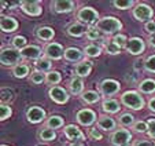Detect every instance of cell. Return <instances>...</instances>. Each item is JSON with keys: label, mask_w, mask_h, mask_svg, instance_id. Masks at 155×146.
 <instances>
[{"label": "cell", "mask_w": 155, "mask_h": 146, "mask_svg": "<svg viewBox=\"0 0 155 146\" xmlns=\"http://www.w3.org/2000/svg\"><path fill=\"white\" fill-rule=\"evenodd\" d=\"M120 103L117 102L115 99H107L103 102V109H104L106 112H110V113H117L118 110H120Z\"/></svg>", "instance_id": "603a6c76"}, {"label": "cell", "mask_w": 155, "mask_h": 146, "mask_svg": "<svg viewBox=\"0 0 155 146\" xmlns=\"http://www.w3.org/2000/svg\"><path fill=\"white\" fill-rule=\"evenodd\" d=\"M99 90H100V92L106 96L113 95V94H115L120 90V83L115 82V80H110V79L103 80L99 84Z\"/></svg>", "instance_id": "5b68a950"}, {"label": "cell", "mask_w": 155, "mask_h": 146, "mask_svg": "<svg viewBox=\"0 0 155 146\" xmlns=\"http://www.w3.org/2000/svg\"><path fill=\"white\" fill-rule=\"evenodd\" d=\"M47 82L50 83V84H56V83L61 82V75H59V72H50L47 75Z\"/></svg>", "instance_id": "e575fe53"}, {"label": "cell", "mask_w": 155, "mask_h": 146, "mask_svg": "<svg viewBox=\"0 0 155 146\" xmlns=\"http://www.w3.org/2000/svg\"><path fill=\"white\" fill-rule=\"evenodd\" d=\"M133 116L132 114H129V113H124L122 116L120 117V123L122 124V126H130L132 123H133Z\"/></svg>", "instance_id": "74e56055"}, {"label": "cell", "mask_w": 155, "mask_h": 146, "mask_svg": "<svg viewBox=\"0 0 155 146\" xmlns=\"http://www.w3.org/2000/svg\"><path fill=\"white\" fill-rule=\"evenodd\" d=\"M133 68H135L136 72L140 70L141 68H146V61H144V59H137V61L135 62V65H133Z\"/></svg>", "instance_id": "bcb514c9"}, {"label": "cell", "mask_w": 155, "mask_h": 146, "mask_svg": "<svg viewBox=\"0 0 155 146\" xmlns=\"http://www.w3.org/2000/svg\"><path fill=\"white\" fill-rule=\"evenodd\" d=\"M70 146H82L81 143H73V145H70Z\"/></svg>", "instance_id": "816d5d0a"}, {"label": "cell", "mask_w": 155, "mask_h": 146, "mask_svg": "<svg viewBox=\"0 0 155 146\" xmlns=\"http://www.w3.org/2000/svg\"><path fill=\"white\" fill-rule=\"evenodd\" d=\"M82 99L88 103H95L99 101V95H97L95 91H87V92H84V95H82Z\"/></svg>", "instance_id": "f546056e"}, {"label": "cell", "mask_w": 155, "mask_h": 146, "mask_svg": "<svg viewBox=\"0 0 155 146\" xmlns=\"http://www.w3.org/2000/svg\"><path fill=\"white\" fill-rule=\"evenodd\" d=\"M12 46L15 47V48H22L24 50L26 46V39L22 37V36H17V37L12 39Z\"/></svg>", "instance_id": "1f68e13d"}, {"label": "cell", "mask_w": 155, "mask_h": 146, "mask_svg": "<svg viewBox=\"0 0 155 146\" xmlns=\"http://www.w3.org/2000/svg\"><path fill=\"white\" fill-rule=\"evenodd\" d=\"M12 73L17 77H25L29 75V66L28 65H17L14 68V70H12Z\"/></svg>", "instance_id": "4316f807"}, {"label": "cell", "mask_w": 155, "mask_h": 146, "mask_svg": "<svg viewBox=\"0 0 155 146\" xmlns=\"http://www.w3.org/2000/svg\"><path fill=\"white\" fill-rule=\"evenodd\" d=\"M144 29H146V32H148V33H152V35H155V22H152V21H148V22L146 23V26H144Z\"/></svg>", "instance_id": "7bdbcfd3"}, {"label": "cell", "mask_w": 155, "mask_h": 146, "mask_svg": "<svg viewBox=\"0 0 155 146\" xmlns=\"http://www.w3.org/2000/svg\"><path fill=\"white\" fill-rule=\"evenodd\" d=\"M91 69H92L91 62L84 61V62H81V64H78L76 66V73L78 75V76H88L89 72H91Z\"/></svg>", "instance_id": "7402d4cb"}, {"label": "cell", "mask_w": 155, "mask_h": 146, "mask_svg": "<svg viewBox=\"0 0 155 146\" xmlns=\"http://www.w3.org/2000/svg\"><path fill=\"white\" fill-rule=\"evenodd\" d=\"M69 87H70V91L73 94H80L82 91V88H84V83H82V80L80 79V77H73V79L69 82Z\"/></svg>", "instance_id": "44dd1931"}, {"label": "cell", "mask_w": 155, "mask_h": 146, "mask_svg": "<svg viewBox=\"0 0 155 146\" xmlns=\"http://www.w3.org/2000/svg\"><path fill=\"white\" fill-rule=\"evenodd\" d=\"M146 69L155 73V55H152V57H150L148 59H146Z\"/></svg>", "instance_id": "60d3db41"}, {"label": "cell", "mask_w": 155, "mask_h": 146, "mask_svg": "<svg viewBox=\"0 0 155 146\" xmlns=\"http://www.w3.org/2000/svg\"><path fill=\"white\" fill-rule=\"evenodd\" d=\"M113 41H114V43L117 44L118 47H125L126 44H128V41H126V37H125L124 35H117V36H114Z\"/></svg>", "instance_id": "f35d334b"}, {"label": "cell", "mask_w": 155, "mask_h": 146, "mask_svg": "<svg viewBox=\"0 0 155 146\" xmlns=\"http://www.w3.org/2000/svg\"><path fill=\"white\" fill-rule=\"evenodd\" d=\"M148 106H150V109H151L152 112H155V98H152V99H150Z\"/></svg>", "instance_id": "681fc988"}, {"label": "cell", "mask_w": 155, "mask_h": 146, "mask_svg": "<svg viewBox=\"0 0 155 146\" xmlns=\"http://www.w3.org/2000/svg\"><path fill=\"white\" fill-rule=\"evenodd\" d=\"M150 44L155 47V35H151V36H150Z\"/></svg>", "instance_id": "f907efd6"}, {"label": "cell", "mask_w": 155, "mask_h": 146, "mask_svg": "<svg viewBox=\"0 0 155 146\" xmlns=\"http://www.w3.org/2000/svg\"><path fill=\"white\" fill-rule=\"evenodd\" d=\"M85 32V28L82 23H71L68 26V33L70 36H74V37H78V36H82Z\"/></svg>", "instance_id": "ffe728a7"}, {"label": "cell", "mask_w": 155, "mask_h": 146, "mask_svg": "<svg viewBox=\"0 0 155 146\" xmlns=\"http://www.w3.org/2000/svg\"><path fill=\"white\" fill-rule=\"evenodd\" d=\"M77 18L82 23H94L97 18V11L94 10L92 7H84L77 12Z\"/></svg>", "instance_id": "277c9868"}, {"label": "cell", "mask_w": 155, "mask_h": 146, "mask_svg": "<svg viewBox=\"0 0 155 146\" xmlns=\"http://www.w3.org/2000/svg\"><path fill=\"white\" fill-rule=\"evenodd\" d=\"M0 110H2V112H0V119H2V120H6V119H8V117H10V114H11V109H10L7 105H4V103H3V105H2V108H0Z\"/></svg>", "instance_id": "ab89813d"}, {"label": "cell", "mask_w": 155, "mask_h": 146, "mask_svg": "<svg viewBox=\"0 0 155 146\" xmlns=\"http://www.w3.org/2000/svg\"><path fill=\"white\" fill-rule=\"evenodd\" d=\"M135 146H155L152 142H150V141H140V142H137Z\"/></svg>", "instance_id": "c3c4849f"}, {"label": "cell", "mask_w": 155, "mask_h": 146, "mask_svg": "<svg viewBox=\"0 0 155 146\" xmlns=\"http://www.w3.org/2000/svg\"><path fill=\"white\" fill-rule=\"evenodd\" d=\"M37 36L41 40H51L54 37V30L50 26H43L37 30Z\"/></svg>", "instance_id": "d4e9b609"}, {"label": "cell", "mask_w": 155, "mask_h": 146, "mask_svg": "<svg viewBox=\"0 0 155 146\" xmlns=\"http://www.w3.org/2000/svg\"><path fill=\"white\" fill-rule=\"evenodd\" d=\"M64 135L69 138L70 141H78V139H84V134L77 128L76 126H68L64 128Z\"/></svg>", "instance_id": "2e32d148"}, {"label": "cell", "mask_w": 155, "mask_h": 146, "mask_svg": "<svg viewBox=\"0 0 155 146\" xmlns=\"http://www.w3.org/2000/svg\"><path fill=\"white\" fill-rule=\"evenodd\" d=\"M77 121L82 126H91L95 121V113L89 109H84L77 113Z\"/></svg>", "instance_id": "30bf717a"}, {"label": "cell", "mask_w": 155, "mask_h": 146, "mask_svg": "<svg viewBox=\"0 0 155 146\" xmlns=\"http://www.w3.org/2000/svg\"><path fill=\"white\" fill-rule=\"evenodd\" d=\"M45 55L51 59H61L63 54V47L58 43H51L45 47Z\"/></svg>", "instance_id": "9c48e42d"}, {"label": "cell", "mask_w": 155, "mask_h": 146, "mask_svg": "<svg viewBox=\"0 0 155 146\" xmlns=\"http://www.w3.org/2000/svg\"><path fill=\"white\" fill-rule=\"evenodd\" d=\"M111 143L115 146H124L130 141V132L126 130H118L111 135Z\"/></svg>", "instance_id": "8992f818"}, {"label": "cell", "mask_w": 155, "mask_h": 146, "mask_svg": "<svg viewBox=\"0 0 155 146\" xmlns=\"http://www.w3.org/2000/svg\"><path fill=\"white\" fill-rule=\"evenodd\" d=\"M30 80H32L35 84H41V83L44 82V80H47L45 77H44V75L41 72H38V70H36V72L32 73V77H30Z\"/></svg>", "instance_id": "d590c367"}, {"label": "cell", "mask_w": 155, "mask_h": 146, "mask_svg": "<svg viewBox=\"0 0 155 146\" xmlns=\"http://www.w3.org/2000/svg\"><path fill=\"white\" fill-rule=\"evenodd\" d=\"M28 120H29L30 123H40L41 120L44 119V116H45V113H44V110L41 108H38V106H33V108H30L29 110H28Z\"/></svg>", "instance_id": "4fadbf2b"}, {"label": "cell", "mask_w": 155, "mask_h": 146, "mask_svg": "<svg viewBox=\"0 0 155 146\" xmlns=\"http://www.w3.org/2000/svg\"><path fill=\"white\" fill-rule=\"evenodd\" d=\"M35 65H36V68H38V69L43 70V72H47L51 68V62L48 61V59H38V61L35 62Z\"/></svg>", "instance_id": "d6a6232c"}, {"label": "cell", "mask_w": 155, "mask_h": 146, "mask_svg": "<svg viewBox=\"0 0 155 146\" xmlns=\"http://www.w3.org/2000/svg\"><path fill=\"white\" fill-rule=\"evenodd\" d=\"M96 28L102 33L103 32L104 33H114L122 28V23L114 17H106V18H102L100 21H97Z\"/></svg>", "instance_id": "7a4b0ae2"}, {"label": "cell", "mask_w": 155, "mask_h": 146, "mask_svg": "<svg viewBox=\"0 0 155 146\" xmlns=\"http://www.w3.org/2000/svg\"><path fill=\"white\" fill-rule=\"evenodd\" d=\"M0 25H2L3 32H12V30H15L18 28V22L11 17H3Z\"/></svg>", "instance_id": "e0dca14e"}, {"label": "cell", "mask_w": 155, "mask_h": 146, "mask_svg": "<svg viewBox=\"0 0 155 146\" xmlns=\"http://www.w3.org/2000/svg\"><path fill=\"white\" fill-rule=\"evenodd\" d=\"M21 58H22L21 51L14 50V48H4L2 51V57H0L2 64L7 65V66H10V65H19L18 62L21 61Z\"/></svg>", "instance_id": "3957f363"}, {"label": "cell", "mask_w": 155, "mask_h": 146, "mask_svg": "<svg viewBox=\"0 0 155 146\" xmlns=\"http://www.w3.org/2000/svg\"><path fill=\"white\" fill-rule=\"evenodd\" d=\"M74 9V3L70 0H59L54 3V10L56 12H70Z\"/></svg>", "instance_id": "9a60e30c"}, {"label": "cell", "mask_w": 155, "mask_h": 146, "mask_svg": "<svg viewBox=\"0 0 155 146\" xmlns=\"http://www.w3.org/2000/svg\"><path fill=\"white\" fill-rule=\"evenodd\" d=\"M21 54H22V57H24V58L36 59V61H37V58L41 55V50H40V47L28 46V47H25L24 50L21 51Z\"/></svg>", "instance_id": "5bb4252c"}, {"label": "cell", "mask_w": 155, "mask_h": 146, "mask_svg": "<svg viewBox=\"0 0 155 146\" xmlns=\"http://www.w3.org/2000/svg\"><path fill=\"white\" fill-rule=\"evenodd\" d=\"M64 58L70 62H77L82 59V53L78 48H68L64 51Z\"/></svg>", "instance_id": "d6986e66"}, {"label": "cell", "mask_w": 155, "mask_h": 146, "mask_svg": "<svg viewBox=\"0 0 155 146\" xmlns=\"http://www.w3.org/2000/svg\"><path fill=\"white\" fill-rule=\"evenodd\" d=\"M121 101L125 106L130 109H135V110H140L144 106V99L141 98V95H139L135 91H128V92H124L121 96Z\"/></svg>", "instance_id": "6da1fadb"}, {"label": "cell", "mask_w": 155, "mask_h": 146, "mask_svg": "<svg viewBox=\"0 0 155 146\" xmlns=\"http://www.w3.org/2000/svg\"><path fill=\"white\" fill-rule=\"evenodd\" d=\"M2 99H3V102H7V101L11 99V91L10 90H3L2 91Z\"/></svg>", "instance_id": "7dc6e473"}, {"label": "cell", "mask_w": 155, "mask_h": 146, "mask_svg": "<svg viewBox=\"0 0 155 146\" xmlns=\"http://www.w3.org/2000/svg\"><path fill=\"white\" fill-rule=\"evenodd\" d=\"M133 17L137 21H147L152 17V10L147 4H139L133 10Z\"/></svg>", "instance_id": "52a82bcc"}, {"label": "cell", "mask_w": 155, "mask_h": 146, "mask_svg": "<svg viewBox=\"0 0 155 146\" xmlns=\"http://www.w3.org/2000/svg\"><path fill=\"white\" fill-rule=\"evenodd\" d=\"M3 146H4V145H3Z\"/></svg>", "instance_id": "f5cc1de1"}, {"label": "cell", "mask_w": 155, "mask_h": 146, "mask_svg": "<svg viewBox=\"0 0 155 146\" xmlns=\"http://www.w3.org/2000/svg\"><path fill=\"white\" fill-rule=\"evenodd\" d=\"M106 50H107L108 54H115V55H117V54H120L121 47H118L114 41H110V43L106 44Z\"/></svg>", "instance_id": "8d00e7d4"}, {"label": "cell", "mask_w": 155, "mask_h": 146, "mask_svg": "<svg viewBox=\"0 0 155 146\" xmlns=\"http://www.w3.org/2000/svg\"><path fill=\"white\" fill-rule=\"evenodd\" d=\"M21 6H22V10L29 15L36 17L41 14V7L37 2H21Z\"/></svg>", "instance_id": "7c38bea8"}, {"label": "cell", "mask_w": 155, "mask_h": 146, "mask_svg": "<svg viewBox=\"0 0 155 146\" xmlns=\"http://www.w3.org/2000/svg\"><path fill=\"white\" fill-rule=\"evenodd\" d=\"M85 54H87L88 57H97L100 54V48L97 46H87L85 47Z\"/></svg>", "instance_id": "836d02e7"}, {"label": "cell", "mask_w": 155, "mask_h": 146, "mask_svg": "<svg viewBox=\"0 0 155 146\" xmlns=\"http://www.w3.org/2000/svg\"><path fill=\"white\" fill-rule=\"evenodd\" d=\"M135 130L137 132H144L147 130V124L143 123V121H137V123L135 124Z\"/></svg>", "instance_id": "ee69618b"}, {"label": "cell", "mask_w": 155, "mask_h": 146, "mask_svg": "<svg viewBox=\"0 0 155 146\" xmlns=\"http://www.w3.org/2000/svg\"><path fill=\"white\" fill-rule=\"evenodd\" d=\"M141 92H147V94H151V92H155V80H151V79H147L144 82H141V84L139 85Z\"/></svg>", "instance_id": "cb8c5ba5"}, {"label": "cell", "mask_w": 155, "mask_h": 146, "mask_svg": "<svg viewBox=\"0 0 155 146\" xmlns=\"http://www.w3.org/2000/svg\"><path fill=\"white\" fill-rule=\"evenodd\" d=\"M126 50L129 51L130 54H141L144 50V43L140 37H132L128 40V44H126Z\"/></svg>", "instance_id": "ba28073f"}, {"label": "cell", "mask_w": 155, "mask_h": 146, "mask_svg": "<svg viewBox=\"0 0 155 146\" xmlns=\"http://www.w3.org/2000/svg\"><path fill=\"white\" fill-rule=\"evenodd\" d=\"M89 137H91L92 139H96V141L102 139V134H100V132L97 131L96 128H92L91 131H89Z\"/></svg>", "instance_id": "f6af8a7d"}, {"label": "cell", "mask_w": 155, "mask_h": 146, "mask_svg": "<svg viewBox=\"0 0 155 146\" xmlns=\"http://www.w3.org/2000/svg\"><path fill=\"white\" fill-rule=\"evenodd\" d=\"M40 138L43 141H52L55 138V131L51 128H43L40 131Z\"/></svg>", "instance_id": "4dcf8cb0"}, {"label": "cell", "mask_w": 155, "mask_h": 146, "mask_svg": "<svg viewBox=\"0 0 155 146\" xmlns=\"http://www.w3.org/2000/svg\"><path fill=\"white\" fill-rule=\"evenodd\" d=\"M87 37L89 40H97V39H102L103 37V33L100 32L97 28H94V26H89L87 30Z\"/></svg>", "instance_id": "83f0119b"}, {"label": "cell", "mask_w": 155, "mask_h": 146, "mask_svg": "<svg viewBox=\"0 0 155 146\" xmlns=\"http://www.w3.org/2000/svg\"><path fill=\"white\" fill-rule=\"evenodd\" d=\"M50 96L55 101L56 103H66L69 99L68 92L61 87H52L50 90Z\"/></svg>", "instance_id": "8fae6325"}, {"label": "cell", "mask_w": 155, "mask_h": 146, "mask_svg": "<svg viewBox=\"0 0 155 146\" xmlns=\"http://www.w3.org/2000/svg\"><path fill=\"white\" fill-rule=\"evenodd\" d=\"M113 6H115L117 9H121V10H126L129 7H132L135 4V2L132 0H115V2H111Z\"/></svg>", "instance_id": "f1b7e54d"}, {"label": "cell", "mask_w": 155, "mask_h": 146, "mask_svg": "<svg viewBox=\"0 0 155 146\" xmlns=\"http://www.w3.org/2000/svg\"><path fill=\"white\" fill-rule=\"evenodd\" d=\"M147 131H148V135L151 138H155V119L150 120L147 123Z\"/></svg>", "instance_id": "b9f144b4"}, {"label": "cell", "mask_w": 155, "mask_h": 146, "mask_svg": "<svg viewBox=\"0 0 155 146\" xmlns=\"http://www.w3.org/2000/svg\"><path fill=\"white\" fill-rule=\"evenodd\" d=\"M97 126H99V128H103V130H106V131H110V130L115 128V121L111 119V117L102 116L99 120H97Z\"/></svg>", "instance_id": "ac0fdd59"}, {"label": "cell", "mask_w": 155, "mask_h": 146, "mask_svg": "<svg viewBox=\"0 0 155 146\" xmlns=\"http://www.w3.org/2000/svg\"><path fill=\"white\" fill-rule=\"evenodd\" d=\"M63 126V119H62L61 116H52L48 119L47 121V127L48 128H59V127Z\"/></svg>", "instance_id": "484cf974"}]
</instances>
